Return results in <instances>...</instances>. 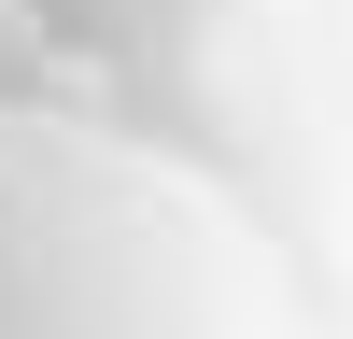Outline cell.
Listing matches in <instances>:
<instances>
[{"label": "cell", "instance_id": "obj_1", "mask_svg": "<svg viewBox=\"0 0 353 339\" xmlns=\"http://www.w3.org/2000/svg\"><path fill=\"white\" fill-rule=\"evenodd\" d=\"M0 339H325V311L212 156L0 99Z\"/></svg>", "mask_w": 353, "mask_h": 339}, {"label": "cell", "instance_id": "obj_2", "mask_svg": "<svg viewBox=\"0 0 353 339\" xmlns=\"http://www.w3.org/2000/svg\"><path fill=\"white\" fill-rule=\"evenodd\" d=\"M0 99H43V113H113V71L57 43L43 0H0Z\"/></svg>", "mask_w": 353, "mask_h": 339}]
</instances>
